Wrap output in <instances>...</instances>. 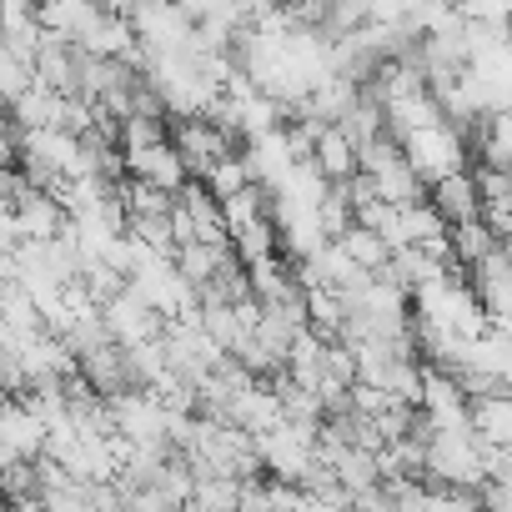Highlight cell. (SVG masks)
<instances>
[{"label": "cell", "mask_w": 512, "mask_h": 512, "mask_svg": "<svg viewBox=\"0 0 512 512\" xmlns=\"http://www.w3.org/2000/svg\"><path fill=\"white\" fill-rule=\"evenodd\" d=\"M412 307H417L412 327H422V332H452L467 342L487 332V312H482L472 282H462L457 272H442V277L412 287Z\"/></svg>", "instance_id": "obj_1"}, {"label": "cell", "mask_w": 512, "mask_h": 512, "mask_svg": "<svg viewBox=\"0 0 512 512\" xmlns=\"http://www.w3.org/2000/svg\"><path fill=\"white\" fill-rule=\"evenodd\" d=\"M402 151H407L412 171H417L427 186H437L442 176L467 171V136H462V126H452L447 116H437V121L407 131V136H402Z\"/></svg>", "instance_id": "obj_2"}, {"label": "cell", "mask_w": 512, "mask_h": 512, "mask_svg": "<svg viewBox=\"0 0 512 512\" xmlns=\"http://www.w3.org/2000/svg\"><path fill=\"white\" fill-rule=\"evenodd\" d=\"M467 282H472V292L487 312V327L512 332V251H507V241H497L487 256H477Z\"/></svg>", "instance_id": "obj_3"}, {"label": "cell", "mask_w": 512, "mask_h": 512, "mask_svg": "<svg viewBox=\"0 0 512 512\" xmlns=\"http://www.w3.org/2000/svg\"><path fill=\"white\" fill-rule=\"evenodd\" d=\"M171 141H176L186 171H191V176H206V171L231 151L236 136H231L221 121H211V116L201 111V116H176V121H171Z\"/></svg>", "instance_id": "obj_4"}, {"label": "cell", "mask_w": 512, "mask_h": 512, "mask_svg": "<svg viewBox=\"0 0 512 512\" xmlns=\"http://www.w3.org/2000/svg\"><path fill=\"white\" fill-rule=\"evenodd\" d=\"M101 317H106V332H111V342H121V347H136V342H151V337H161V327H166V317L126 282L121 292H111L106 302H101Z\"/></svg>", "instance_id": "obj_5"}, {"label": "cell", "mask_w": 512, "mask_h": 512, "mask_svg": "<svg viewBox=\"0 0 512 512\" xmlns=\"http://www.w3.org/2000/svg\"><path fill=\"white\" fill-rule=\"evenodd\" d=\"M121 156H126V176L151 181V186H161V191H171V196L191 181V171H186V161H181V151H176L171 136H166V141H151V146H131V151H121Z\"/></svg>", "instance_id": "obj_6"}, {"label": "cell", "mask_w": 512, "mask_h": 512, "mask_svg": "<svg viewBox=\"0 0 512 512\" xmlns=\"http://www.w3.org/2000/svg\"><path fill=\"white\" fill-rule=\"evenodd\" d=\"M472 432L487 447H512V392L507 387L472 397Z\"/></svg>", "instance_id": "obj_7"}, {"label": "cell", "mask_w": 512, "mask_h": 512, "mask_svg": "<svg viewBox=\"0 0 512 512\" xmlns=\"http://www.w3.org/2000/svg\"><path fill=\"white\" fill-rule=\"evenodd\" d=\"M16 221H21V231H26V236L51 241V236H61V226H66V206H61L51 191L26 186V191L16 196Z\"/></svg>", "instance_id": "obj_8"}, {"label": "cell", "mask_w": 512, "mask_h": 512, "mask_svg": "<svg viewBox=\"0 0 512 512\" xmlns=\"http://www.w3.org/2000/svg\"><path fill=\"white\" fill-rule=\"evenodd\" d=\"M312 161H317V171L337 186V181L357 176V141L332 121V126H322V136H317V146H312Z\"/></svg>", "instance_id": "obj_9"}, {"label": "cell", "mask_w": 512, "mask_h": 512, "mask_svg": "<svg viewBox=\"0 0 512 512\" xmlns=\"http://www.w3.org/2000/svg\"><path fill=\"white\" fill-rule=\"evenodd\" d=\"M432 206L442 211V221H467V216H482V196H477V176L457 171V176H442L432 186Z\"/></svg>", "instance_id": "obj_10"}, {"label": "cell", "mask_w": 512, "mask_h": 512, "mask_svg": "<svg viewBox=\"0 0 512 512\" xmlns=\"http://www.w3.org/2000/svg\"><path fill=\"white\" fill-rule=\"evenodd\" d=\"M337 241L347 246V256H352L362 272H382L387 256H392V246L382 241V231H372V226H362V221H347V226L337 231Z\"/></svg>", "instance_id": "obj_11"}, {"label": "cell", "mask_w": 512, "mask_h": 512, "mask_svg": "<svg viewBox=\"0 0 512 512\" xmlns=\"http://www.w3.org/2000/svg\"><path fill=\"white\" fill-rule=\"evenodd\" d=\"M447 241H452V262L457 267H472L477 256H487L497 246V231L482 221V216H467V221H452L447 226Z\"/></svg>", "instance_id": "obj_12"}, {"label": "cell", "mask_w": 512, "mask_h": 512, "mask_svg": "<svg viewBox=\"0 0 512 512\" xmlns=\"http://www.w3.org/2000/svg\"><path fill=\"white\" fill-rule=\"evenodd\" d=\"M196 181H206V191H216V201H226V196H236L241 186H251L256 176H251V166H246V156L241 151H226L206 176H196Z\"/></svg>", "instance_id": "obj_13"}, {"label": "cell", "mask_w": 512, "mask_h": 512, "mask_svg": "<svg viewBox=\"0 0 512 512\" xmlns=\"http://www.w3.org/2000/svg\"><path fill=\"white\" fill-rule=\"evenodd\" d=\"M36 86V61H26V56H16L6 41H0V101H16L21 91H31Z\"/></svg>", "instance_id": "obj_14"}, {"label": "cell", "mask_w": 512, "mask_h": 512, "mask_svg": "<svg viewBox=\"0 0 512 512\" xmlns=\"http://www.w3.org/2000/svg\"><path fill=\"white\" fill-rule=\"evenodd\" d=\"M462 21L472 26H492V31H512V0H457Z\"/></svg>", "instance_id": "obj_15"}, {"label": "cell", "mask_w": 512, "mask_h": 512, "mask_svg": "<svg viewBox=\"0 0 512 512\" xmlns=\"http://www.w3.org/2000/svg\"><path fill=\"white\" fill-rule=\"evenodd\" d=\"M236 6H241L246 16H256V11H272V6H287V0H236Z\"/></svg>", "instance_id": "obj_16"}]
</instances>
